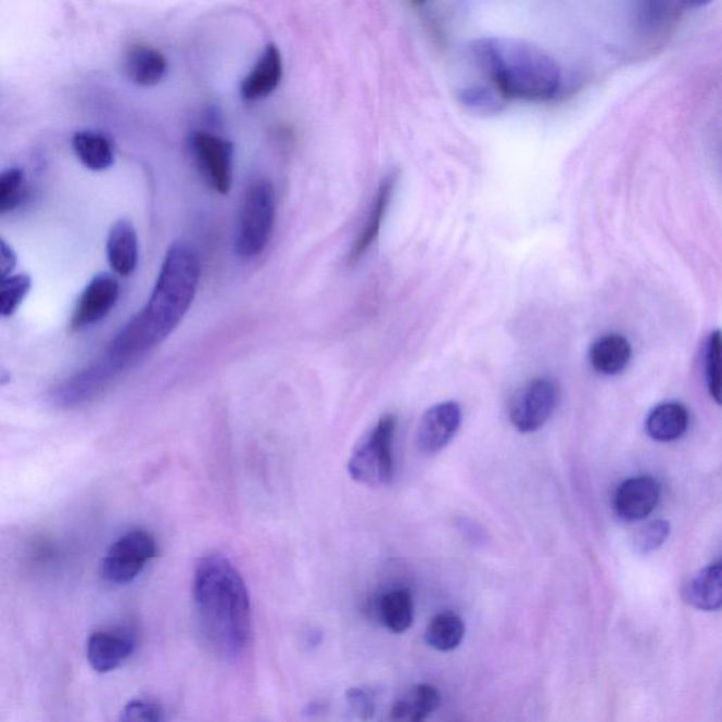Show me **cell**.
Wrapping results in <instances>:
<instances>
[{
  "label": "cell",
  "instance_id": "obj_1",
  "mask_svg": "<svg viewBox=\"0 0 722 722\" xmlns=\"http://www.w3.org/2000/svg\"><path fill=\"white\" fill-rule=\"evenodd\" d=\"M200 278L201 262L195 250L186 243H174L165 254L148 304L117 333L107 351L92 363V370L103 384L110 387L117 376L177 329L195 299Z\"/></svg>",
  "mask_w": 722,
  "mask_h": 722
},
{
  "label": "cell",
  "instance_id": "obj_2",
  "mask_svg": "<svg viewBox=\"0 0 722 722\" xmlns=\"http://www.w3.org/2000/svg\"><path fill=\"white\" fill-rule=\"evenodd\" d=\"M193 606L202 634L216 653L235 658L252 635V604L242 575L221 555L198 560L192 580Z\"/></svg>",
  "mask_w": 722,
  "mask_h": 722
},
{
  "label": "cell",
  "instance_id": "obj_3",
  "mask_svg": "<svg viewBox=\"0 0 722 722\" xmlns=\"http://www.w3.org/2000/svg\"><path fill=\"white\" fill-rule=\"evenodd\" d=\"M476 60L505 99L549 101L561 88L558 63L540 47L516 39H485L473 47Z\"/></svg>",
  "mask_w": 722,
  "mask_h": 722
},
{
  "label": "cell",
  "instance_id": "obj_4",
  "mask_svg": "<svg viewBox=\"0 0 722 722\" xmlns=\"http://www.w3.org/2000/svg\"><path fill=\"white\" fill-rule=\"evenodd\" d=\"M274 219H276V191L267 179H257L243 198L240 210L236 250L239 256H259L270 242Z\"/></svg>",
  "mask_w": 722,
  "mask_h": 722
},
{
  "label": "cell",
  "instance_id": "obj_5",
  "mask_svg": "<svg viewBox=\"0 0 722 722\" xmlns=\"http://www.w3.org/2000/svg\"><path fill=\"white\" fill-rule=\"evenodd\" d=\"M396 419L385 415L355 447L349 460V473L357 483L379 489L394 478L393 442Z\"/></svg>",
  "mask_w": 722,
  "mask_h": 722
},
{
  "label": "cell",
  "instance_id": "obj_6",
  "mask_svg": "<svg viewBox=\"0 0 722 722\" xmlns=\"http://www.w3.org/2000/svg\"><path fill=\"white\" fill-rule=\"evenodd\" d=\"M155 556H157V544L150 532L143 530L127 532L110 547L103 558V579L112 584L134 582Z\"/></svg>",
  "mask_w": 722,
  "mask_h": 722
},
{
  "label": "cell",
  "instance_id": "obj_7",
  "mask_svg": "<svg viewBox=\"0 0 722 722\" xmlns=\"http://www.w3.org/2000/svg\"><path fill=\"white\" fill-rule=\"evenodd\" d=\"M190 148L207 186L226 195L233 183V144L219 136L195 131L191 135Z\"/></svg>",
  "mask_w": 722,
  "mask_h": 722
},
{
  "label": "cell",
  "instance_id": "obj_8",
  "mask_svg": "<svg viewBox=\"0 0 722 722\" xmlns=\"http://www.w3.org/2000/svg\"><path fill=\"white\" fill-rule=\"evenodd\" d=\"M558 405V385L550 379H535L523 385L514 396L509 419L522 433L540 431L549 421Z\"/></svg>",
  "mask_w": 722,
  "mask_h": 722
},
{
  "label": "cell",
  "instance_id": "obj_9",
  "mask_svg": "<svg viewBox=\"0 0 722 722\" xmlns=\"http://www.w3.org/2000/svg\"><path fill=\"white\" fill-rule=\"evenodd\" d=\"M119 295L121 287L116 278L107 273L98 274L79 296L71 319V328L83 330L101 322L115 308Z\"/></svg>",
  "mask_w": 722,
  "mask_h": 722
},
{
  "label": "cell",
  "instance_id": "obj_10",
  "mask_svg": "<svg viewBox=\"0 0 722 722\" xmlns=\"http://www.w3.org/2000/svg\"><path fill=\"white\" fill-rule=\"evenodd\" d=\"M461 421L464 415L460 405L455 401H447L428 409L418 427L419 451L425 455H436L438 452L445 449L459 432Z\"/></svg>",
  "mask_w": 722,
  "mask_h": 722
},
{
  "label": "cell",
  "instance_id": "obj_11",
  "mask_svg": "<svg viewBox=\"0 0 722 722\" xmlns=\"http://www.w3.org/2000/svg\"><path fill=\"white\" fill-rule=\"evenodd\" d=\"M660 498V485L649 476L628 479L613 495V508L625 521H641L653 514Z\"/></svg>",
  "mask_w": 722,
  "mask_h": 722
},
{
  "label": "cell",
  "instance_id": "obj_12",
  "mask_svg": "<svg viewBox=\"0 0 722 722\" xmlns=\"http://www.w3.org/2000/svg\"><path fill=\"white\" fill-rule=\"evenodd\" d=\"M135 650V641L122 631H96L87 645L88 662L99 673L122 667Z\"/></svg>",
  "mask_w": 722,
  "mask_h": 722
},
{
  "label": "cell",
  "instance_id": "obj_13",
  "mask_svg": "<svg viewBox=\"0 0 722 722\" xmlns=\"http://www.w3.org/2000/svg\"><path fill=\"white\" fill-rule=\"evenodd\" d=\"M284 73L282 56L277 46L268 45L256 65L240 85V93L248 102L262 101L270 97L278 88Z\"/></svg>",
  "mask_w": 722,
  "mask_h": 722
},
{
  "label": "cell",
  "instance_id": "obj_14",
  "mask_svg": "<svg viewBox=\"0 0 722 722\" xmlns=\"http://www.w3.org/2000/svg\"><path fill=\"white\" fill-rule=\"evenodd\" d=\"M396 181H398V174H389L384 179H382L379 190L376 192L375 200H372V205L370 207V214L366 224L363 225L360 233H358L355 243H353L351 249V254H349V262L355 264L365 254L370 250L371 245L375 244L377 238H379L382 221H384L387 216V211H389L391 200H393Z\"/></svg>",
  "mask_w": 722,
  "mask_h": 722
},
{
  "label": "cell",
  "instance_id": "obj_15",
  "mask_svg": "<svg viewBox=\"0 0 722 722\" xmlns=\"http://www.w3.org/2000/svg\"><path fill=\"white\" fill-rule=\"evenodd\" d=\"M111 268L122 277H129L139 263V239L134 225L122 219L112 226L106 243Z\"/></svg>",
  "mask_w": 722,
  "mask_h": 722
},
{
  "label": "cell",
  "instance_id": "obj_16",
  "mask_svg": "<svg viewBox=\"0 0 722 722\" xmlns=\"http://www.w3.org/2000/svg\"><path fill=\"white\" fill-rule=\"evenodd\" d=\"M123 67L131 83L139 87H153L165 77L167 60L154 47L135 45L126 51Z\"/></svg>",
  "mask_w": 722,
  "mask_h": 722
},
{
  "label": "cell",
  "instance_id": "obj_17",
  "mask_svg": "<svg viewBox=\"0 0 722 722\" xmlns=\"http://www.w3.org/2000/svg\"><path fill=\"white\" fill-rule=\"evenodd\" d=\"M441 701L435 686L418 684L394 702L387 722H425L439 709Z\"/></svg>",
  "mask_w": 722,
  "mask_h": 722
},
{
  "label": "cell",
  "instance_id": "obj_18",
  "mask_svg": "<svg viewBox=\"0 0 722 722\" xmlns=\"http://www.w3.org/2000/svg\"><path fill=\"white\" fill-rule=\"evenodd\" d=\"M684 598L700 611L722 608V561L707 566L688 582Z\"/></svg>",
  "mask_w": 722,
  "mask_h": 722
},
{
  "label": "cell",
  "instance_id": "obj_19",
  "mask_svg": "<svg viewBox=\"0 0 722 722\" xmlns=\"http://www.w3.org/2000/svg\"><path fill=\"white\" fill-rule=\"evenodd\" d=\"M590 363L594 370L606 376H616L631 362L632 347L621 334H606L590 349Z\"/></svg>",
  "mask_w": 722,
  "mask_h": 722
},
{
  "label": "cell",
  "instance_id": "obj_20",
  "mask_svg": "<svg viewBox=\"0 0 722 722\" xmlns=\"http://www.w3.org/2000/svg\"><path fill=\"white\" fill-rule=\"evenodd\" d=\"M73 149L79 162L92 172H105L115 162L112 141L99 131H78L73 137Z\"/></svg>",
  "mask_w": 722,
  "mask_h": 722
},
{
  "label": "cell",
  "instance_id": "obj_21",
  "mask_svg": "<svg viewBox=\"0 0 722 722\" xmlns=\"http://www.w3.org/2000/svg\"><path fill=\"white\" fill-rule=\"evenodd\" d=\"M688 428V413L682 404H660L646 419V431L659 442H672L682 438Z\"/></svg>",
  "mask_w": 722,
  "mask_h": 722
},
{
  "label": "cell",
  "instance_id": "obj_22",
  "mask_svg": "<svg viewBox=\"0 0 722 722\" xmlns=\"http://www.w3.org/2000/svg\"><path fill=\"white\" fill-rule=\"evenodd\" d=\"M466 625L457 613L443 611L429 622L425 631V642L439 653H451L459 648L465 639Z\"/></svg>",
  "mask_w": 722,
  "mask_h": 722
},
{
  "label": "cell",
  "instance_id": "obj_23",
  "mask_svg": "<svg viewBox=\"0 0 722 722\" xmlns=\"http://www.w3.org/2000/svg\"><path fill=\"white\" fill-rule=\"evenodd\" d=\"M379 613L391 632L404 634L414 624V598L408 590H391L381 597Z\"/></svg>",
  "mask_w": 722,
  "mask_h": 722
},
{
  "label": "cell",
  "instance_id": "obj_24",
  "mask_svg": "<svg viewBox=\"0 0 722 722\" xmlns=\"http://www.w3.org/2000/svg\"><path fill=\"white\" fill-rule=\"evenodd\" d=\"M25 172L18 167L4 169L0 176V214L16 210L26 198Z\"/></svg>",
  "mask_w": 722,
  "mask_h": 722
},
{
  "label": "cell",
  "instance_id": "obj_25",
  "mask_svg": "<svg viewBox=\"0 0 722 722\" xmlns=\"http://www.w3.org/2000/svg\"><path fill=\"white\" fill-rule=\"evenodd\" d=\"M706 376L710 395L722 404V332L712 330L706 347Z\"/></svg>",
  "mask_w": 722,
  "mask_h": 722
},
{
  "label": "cell",
  "instance_id": "obj_26",
  "mask_svg": "<svg viewBox=\"0 0 722 722\" xmlns=\"http://www.w3.org/2000/svg\"><path fill=\"white\" fill-rule=\"evenodd\" d=\"M30 288L31 278L27 274H14V276L2 280V284H0V314L3 318L16 313Z\"/></svg>",
  "mask_w": 722,
  "mask_h": 722
},
{
  "label": "cell",
  "instance_id": "obj_27",
  "mask_svg": "<svg viewBox=\"0 0 722 722\" xmlns=\"http://www.w3.org/2000/svg\"><path fill=\"white\" fill-rule=\"evenodd\" d=\"M670 532L669 522L654 521L642 527L634 536V549L641 555H648L650 552L659 549L668 540Z\"/></svg>",
  "mask_w": 722,
  "mask_h": 722
},
{
  "label": "cell",
  "instance_id": "obj_28",
  "mask_svg": "<svg viewBox=\"0 0 722 722\" xmlns=\"http://www.w3.org/2000/svg\"><path fill=\"white\" fill-rule=\"evenodd\" d=\"M121 722H164V715L154 702L134 700L123 709Z\"/></svg>",
  "mask_w": 722,
  "mask_h": 722
},
{
  "label": "cell",
  "instance_id": "obj_29",
  "mask_svg": "<svg viewBox=\"0 0 722 722\" xmlns=\"http://www.w3.org/2000/svg\"><path fill=\"white\" fill-rule=\"evenodd\" d=\"M346 700L349 709H351L353 715H355L357 720L368 722L375 719L376 702L367 692L363 691V688H349Z\"/></svg>",
  "mask_w": 722,
  "mask_h": 722
},
{
  "label": "cell",
  "instance_id": "obj_30",
  "mask_svg": "<svg viewBox=\"0 0 722 722\" xmlns=\"http://www.w3.org/2000/svg\"><path fill=\"white\" fill-rule=\"evenodd\" d=\"M16 264V253H14L11 245L7 243V240L2 239V242H0V277H2V280L12 276Z\"/></svg>",
  "mask_w": 722,
  "mask_h": 722
}]
</instances>
